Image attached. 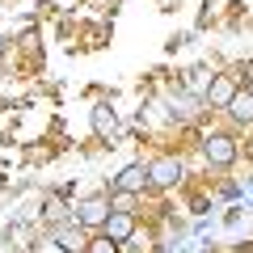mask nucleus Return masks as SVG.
Returning a JSON list of instances; mask_svg holds the SVG:
<instances>
[{"instance_id": "nucleus-9", "label": "nucleus", "mask_w": 253, "mask_h": 253, "mask_svg": "<svg viewBox=\"0 0 253 253\" xmlns=\"http://www.w3.org/2000/svg\"><path fill=\"white\" fill-rule=\"evenodd\" d=\"M89 253H118V245L110 241V236H101V241H93V245H89Z\"/></svg>"}, {"instance_id": "nucleus-2", "label": "nucleus", "mask_w": 253, "mask_h": 253, "mask_svg": "<svg viewBox=\"0 0 253 253\" xmlns=\"http://www.w3.org/2000/svg\"><path fill=\"white\" fill-rule=\"evenodd\" d=\"M144 181H148V169L144 165H126L123 173H118V194H135V190H144Z\"/></svg>"}, {"instance_id": "nucleus-8", "label": "nucleus", "mask_w": 253, "mask_h": 253, "mask_svg": "<svg viewBox=\"0 0 253 253\" xmlns=\"http://www.w3.org/2000/svg\"><path fill=\"white\" fill-rule=\"evenodd\" d=\"M59 245H63L68 253H89V245H84L76 232H59Z\"/></svg>"}, {"instance_id": "nucleus-10", "label": "nucleus", "mask_w": 253, "mask_h": 253, "mask_svg": "<svg viewBox=\"0 0 253 253\" xmlns=\"http://www.w3.org/2000/svg\"><path fill=\"white\" fill-rule=\"evenodd\" d=\"M0 55H4V42H0Z\"/></svg>"}, {"instance_id": "nucleus-5", "label": "nucleus", "mask_w": 253, "mask_h": 253, "mask_svg": "<svg viewBox=\"0 0 253 253\" xmlns=\"http://www.w3.org/2000/svg\"><path fill=\"white\" fill-rule=\"evenodd\" d=\"M131 228H135V224H131V215H126V211H118V215H110L106 219V236H110V241H126V236H131Z\"/></svg>"}, {"instance_id": "nucleus-6", "label": "nucleus", "mask_w": 253, "mask_h": 253, "mask_svg": "<svg viewBox=\"0 0 253 253\" xmlns=\"http://www.w3.org/2000/svg\"><path fill=\"white\" fill-rule=\"evenodd\" d=\"M232 118H236V123H249V118H253V97H249V93H236V97H232Z\"/></svg>"}, {"instance_id": "nucleus-3", "label": "nucleus", "mask_w": 253, "mask_h": 253, "mask_svg": "<svg viewBox=\"0 0 253 253\" xmlns=\"http://www.w3.org/2000/svg\"><path fill=\"white\" fill-rule=\"evenodd\" d=\"M181 177V165L177 161H156L152 169H148V181H156V186H169V181Z\"/></svg>"}, {"instance_id": "nucleus-1", "label": "nucleus", "mask_w": 253, "mask_h": 253, "mask_svg": "<svg viewBox=\"0 0 253 253\" xmlns=\"http://www.w3.org/2000/svg\"><path fill=\"white\" fill-rule=\"evenodd\" d=\"M203 152H207L211 165H232L236 161V148H232V139H228V135H211L207 144H203Z\"/></svg>"}, {"instance_id": "nucleus-7", "label": "nucleus", "mask_w": 253, "mask_h": 253, "mask_svg": "<svg viewBox=\"0 0 253 253\" xmlns=\"http://www.w3.org/2000/svg\"><path fill=\"white\" fill-rule=\"evenodd\" d=\"M232 81H228V76H219L215 84H211V101H219V106H232Z\"/></svg>"}, {"instance_id": "nucleus-4", "label": "nucleus", "mask_w": 253, "mask_h": 253, "mask_svg": "<svg viewBox=\"0 0 253 253\" xmlns=\"http://www.w3.org/2000/svg\"><path fill=\"white\" fill-rule=\"evenodd\" d=\"M110 219V207H106V199H89L81 207V224H89V228H97V224H106Z\"/></svg>"}]
</instances>
